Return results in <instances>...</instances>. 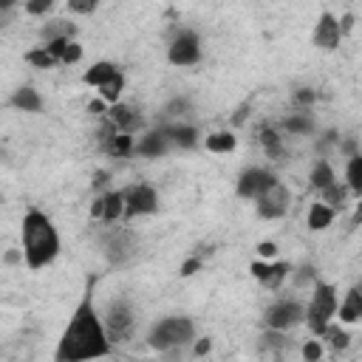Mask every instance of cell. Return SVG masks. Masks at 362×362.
<instances>
[{
	"label": "cell",
	"instance_id": "cell-1",
	"mask_svg": "<svg viewBox=\"0 0 362 362\" xmlns=\"http://www.w3.org/2000/svg\"><path fill=\"white\" fill-rule=\"evenodd\" d=\"M110 351H113V342L107 337L105 320L93 308L90 286H88L85 297L74 308V314H71V320H68V325L57 342L54 362H90V359L107 356Z\"/></svg>",
	"mask_w": 362,
	"mask_h": 362
},
{
	"label": "cell",
	"instance_id": "cell-2",
	"mask_svg": "<svg viewBox=\"0 0 362 362\" xmlns=\"http://www.w3.org/2000/svg\"><path fill=\"white\" fill-rule=\"evenodd\" d=\"M23 260L28 269H42L48 263L57 260L59 255V232L54 226V221L40 212V209H28L23 215Z\"/></svg>",
	"mask_w": 362,
	"mask_h": 362
},
{
	"label": "cell",
	"instance_id": "cell-3",
	"mask_svg": "<svg viewBox=\"0 0 362 362\" xmlns=\"http://www.w3.org/2000/svg\"><path fill=\"white\" fill-rule=\"evenodd\" d=\"M192 337H195V322L189 317H164L150 328L147 342L156 351H173L187 345Z\"/></svg>",
	"mask_w": 362,
	"mask_h": 362
},
{
	"label": "cell",
	"instance_id": "cell-4",
	"mask_svg": "<svg viewBox=\"0 0 362 362\" xmlns=\"http://www.w3.org/2000/svg\"><path fill=\"white\" fill-rule=\"evenodd\" d=\"M339 308V300H337V288L331 283H317L314 286V294H311V303L305 308V322L311 328L314 337H322L334 320Z\"/></svg>",
	"mask_w": 362,
	"mask_h": 362
},
{
	"label": "cell",
	"instance_id": "cell-5",
	"mask_svg": "<svg viewBox=\"0 0 362 362\" xmlns=\"http://www.w3.org/2000/svg\"><path fill=\"white\" fill-rule=\"evenodd\" d=\"M105 328H107L110 342H127L130 339V334H133V311H130V305L124 300H113L107 305Z\"/></svg>",
	"mask_w": 362,
	"mask_h": 362
},
{
	"label": "cell",
	"instance_id": "cell-6",
	"mask_svg": "<svg viewBox=\"0 0 362 362\" xmlns=\"http://www.w3.org/2000/svg\"><path fill=\"white\" fill-rule=\"evenodd\" d=\"M167 59L178 68H187V65H195L201 59V40L195 31H178L175 40L170 42L167 48Z\"/></svg>",
	"mask_w": 362,
	"mask_h": 362
},
{
	"label": "cell",
	"instance_id": "cell-7",
	"mask_svg": "<svg viewBox=\"0 0 362 362\" xmlns=\"http://www.w3.org/2000/svg\"><path fill=\"white\" fill-rule=\"evenodd\" d=\"M156 209H158V195L150 184H136L124 192V218L153 215Z\"/></svg>",
	"mask_w": 362,
	"mask_h": 362
},
{
	"label": "cell",
	"instance_id": "cell-8",
	"mask_svg": "<svg viewBox=\"0 0 362 362\" xmlns=\"http://www.w3.org/2000/svg\"><path fill=\"white\" fill-rule=\"evenodd\" d=\"M274 184H277V178H274L269 170H263V167H249V170H243L240 178H238V195L257 201V198H260L263 192H269Z\"/></svg>",
	"mask_w": 362,
	"mask_h": 362
},
{
	"label": "cell",
	"instance_id": "cell-9",
	"mask_svg": "<svg viewBox=\"0 0 362 362\" xmlns=\"http://www.w3.org/2000/svg\"><path fill=\"white\" fill-rule=\"evenodd\" d=\"M303 320H305V308L297 300H280L266 311V325L272 331H286Z\"/></svg>",
	"mask_w": 362,
	"mask_h": 362
},
{
	"label": "cell",
	"instance_id": "cell-10",
	"mask_svg": "<svg viewBox=\"0 0 362 362\" xmlns=\"http://www.w3.org/2000/svg\"><path fill=\"white\" fill-rule=\"evenodd\" d=\"M288 204H291V195H288V189L277 181L269 192H263V195L257 198V215L266 218V221H277V218H283V215L288 212Z\"/></svg>",
	"mask_w": 362,
	"mask_h": 362
},
{
	"label": "cell",
	"instance_id": "cell-11",
	"mask_svg": "<svg viewBox=\"0 0 362 362\" xmlns=\"http://www.w3.org/2000/svg\"><path fill=\"white\" fill-rule=\"evenodd\" d=\"M339 20L331 14V11H322L320 20H317V28H314V45L322 48V51H334L339 45Z\"/></svg>",
	"mask_w": 362,
	"mask_h": 362
},
{
	"label": "cell",
	"instance_id": "cell-12",
	"mask_svg": "<svg viewBox=\"0 0 362 362\" xmlns=\"http://www.w3.org/2000/svg\"><path fill=\"white\" fill-rule=\"evenodd\" d=\"M288 263H283V260H274V263H260V260H255L252 266H249V272L255 274V280H260L266 288H277L286 277H288Z\"/></svg>",
	"mask_w": 362,
	"mask_h": 362
},
{
	"label": "cell",
	"instance_id": "cell-13",
	"mask_svg": "<svg viewBox=\"0 0 362 362\" xmlns=\"http://www.w3.org/2000/svg\"><path fill=\"white\" fill-rule=\"evenodd\" d=\"M167 136H164V130H150V133H144L139 141H136V153L139 156H144V158H158V156H164L167 153Z\"/></svg>",
	"mask_w": 362,
	"mask_h": 362
},
{
	"label": "cell",
	"instance_id": "cell-14",
	"mask_svg": "<svg viewBox=\"0 0 362 362\" xmlns=\"http://www.w3.org/2000/svg\"><path fill=\"white\" fill-rule=\"evenodd\" d=\"M116 74H119V68H116L113 62L99 59V62H93V65L82 74V82H85V85H93V88H102V85H107Z\"/></svg>",
	"mask_w": 362,
	"mask_h": 362
},
{
	"label": "cell",
	"instance_id": "cell-15",
	"mask_svg": "<svg viewBox=\"0 0 362 362\" xmlns=\"http://www.w3.org/2000/svg\"><path fill=\"white\" fill-rule=\"evenodd\" d=\"M11 107H17V110H23V113H37L40 107H42V99H40V93L34 90V88H28V85H23V88H17L14 93H11Z\"/></svg>",
	"mask_w": 362,
	"mask_h": 362
},
{
	"label": "cell",
	"instance_id": "cell-16",
	"mask_svg": "<svg viewBox=\"0 0 362 362\" xmlns=\"http://www.w3.org/2000/svg\"><path fill=\"white\" fill-rule=\"evenodd\" d=\"M339 320H342L345 325L362 320V291H359V288H351V291L345 294V300L339 303Z\"/></svg>",
	"mask_w": 362,
	"mask_h": 362
},
{
	"label": "cell",
	"instance_id": "cell-17",
	"mask_svg": "<svg viewBox=\"0 0 362 362\" xmlns=\"http://www.w3.org/2000/svg\"><path fill=\"white\" fill-rule=\"evenodd\" d=\"M107 119H110V124L119 127V133H130L133 127H139V116L133 113L130 105H122V102L107 110Z\"/></svg>",
	"mask_w": 362,
	"mask_h": 362
},
{
	"label": "cell",
	"instance_id": "cell-18",
	"mask_svg": "<svg viewBox=\"0 0 362 362\" xmlns=\"http://www.w3.org/2000/svg\"><path fill=\"white\" fill-rule=\"evenodd\" d=\"M164 136H167L170 144L184 147V150H189V147L198 144V130H195L192 124H173V127L164 130Z\"/></svg>",
	"mask_w": 362,
	"mask_h": 362
},
{
	"label": "cell",
	"instance_id": "cell-19",
	"mask_svg": "<svg viewBox=\"0 0 362 362\" xmlns=\"http://www.w3.org/2000/svg\"><path fill=\"white\" fill-rule=\"evenodd\" d=\"M74 34H76V25L68 23V20H51V23H45V25L40 28V37H42L45 42H54V40H74Z\"/></svg>",
	"mask_w": 362,
	"mask_h": 362
},
{
	"label": "cell",
	"instance_id": "cell-20",
	"mask_svg": "<svg viewBox=\"0 0 362 362\" xmlns=\"http://www.w3.org/2000/svg\"><path fill=\"white\" fill-rule=\"evenodd\" d=\"M133 249H136V243H133V238H130L127 232H119L116 238L107 240V257H110L113 263L127 260V257L133 255Z\"/></svg>",
	"mask_w": 362,
	"mask_h": 362
},
{
	"label": "cell",
	"instance_id": "cell-21",
	"mask_svg": "<svg viewBox=\"0 0 362 362\" xmlns=\"http://www.w3.org/2000/svg\"><path fill=\"white\" fill-rule=\"evenodd\" d=\"M308 181H311V187L314 189H320V192H325L331 184H337V175H334V167L325 161V158H320L314 167H311V175H308Z\"/></svg>",
	"mask_w": 362,
	"mask_h": 362
},
{
	"label": "cell",
	"instance_id": "cell-22",
	"mask_svg": "<svg viewBox=\"0 0 362 362\" xmlns=\"http://www.w3.org/2000/svg\"><path fill=\"white\" fill-rule=\"evenodd\" d=\"M124 215V192H105L102 195V221L113 223Z\"/></svg>",
	"mask_w": 362,
	"mask_h": 362
},
{
	"label": "cell",
	"instance_id": "cell-23",
	"mask_svg": "<svg viewBox=\"0 0 362 362\" xmlns=\"http://www.w3.org/2000/svg\"><path fill=\"white\" fill-rule=\"evenodd\" d=\"M204 147H206L209 153H232V150L238 147V139H235L229 130H215V133H209V136L204 139Z\"/></svg>",
	"mask_w": 362,
	"mask_h": 362
},
{
	"label": "cell",
	"instance_id": "cell-24",
	"mask_svg": "<svg viewBox=\"0 0 362 362\" xmlns=\"http://www.w3.org/2000/svg\"><path fill=\"white\" fill-rule=\"evenodd\" d=\"M331 221H334V209L328 206V204H311V209H308V229H314V232H322V229H328L331 226Z\"/></svg>",
	"mask_w": 362,
	"mask_h": 362
},
{
	"label": "cell",
	"instance_id": "cell-25",
	"mask_svg": "<svg viewBox=\"0 0 362 362\" xmlns=\"http://www.w3.org/2000/svg\"><path fill=\"white\" fill-rule=\"evenodd\" d=\"M105 150L113 156V158H122V156H130L136 150V141L130 133H116L110 139H105Z\"/></svg>",
	"mask_w": 362,
	"mask_h": 362
},
{
	"label": "cell",
	"instance_id": "cell-26",
	"mask_svg": "<svg viewBox=\"0 0 362 362\" xmlns=\"http://www.w3.org/2000/svg\"><path fill=\"white\" fill-rule=\"evenodd\" d=\"M122 90H124V76H122V71L107 82V85H102L99 88V99L105 102V105H119V96H122Z\"/></svg>",
	"mask_w": 362,
	"mask_h": 362
},
{
	"label": "cell",
	"instance_id": "cell-27",
	"mask_svg": "<svg viewBox=\"0 0 362 362\" xmlns=\"http://www.w3.org/2000/svg\"><path fill=\"white\" fill-rule=\"evenodd\" d=\"M345 181H348V189H351V192L362 195V156H351V158H348Z\"/></svg>",
	"mask_w": 362,
	"mask_h": 362
},
{
	"label": "cell",
	"instance_id": "cell-28",
	"mask_svg": "<svg viewBox=\"0 0 362 362\" xmlns=\"http://www.w3.org/2000/svg\"><path fill=\"white\" fill-rule=\"evenodd\" d=\"M286 130L294 133V136H305V133L314 130V119L308 113H294V116L286 119Z\"/></svg>",
	"mask_w": 362,
	"mask_h": 362
},
{
	"label": "cell",
	"instance_id": "cell-29",
	"mask_svg": "<svg viewBox=\"0 0 362 362\" xmlns=\"http://www.w3.org/2000/svg\"><path fill=\"white\" fill-rule=\"evenodd\" d=\"M25 62L28 65H34V68H54L57 65V59L40 45V48H31V51H25Z\"/></svg>",
	"mask_w": 362,
	"mask_h": 362
},
{
	"label": "cell",
	"instance_id": "cell-30",
	"mask_svg": "<svg viewBox=\"0 0 362 362\" xmlns=\"http://www.w3.org/2000/svg\"><path fill=\"white\" fill-rule=\"evenodd\" d=\"M260 144H263V150H266L272 158H277V156L283 153V147H280V136H277L274 127H266V130L260 133Z\"/></svg>",
	"mask_w": 362,
	"mask_h": 362
},
{
	"label": "cell",
	"instance_id": "cell-31",
	"mask_svg": "<svg viewBox=\"0 0 362 362\" xmlns=\"http://www.w3.org/2000/svg\"><path fill=\"white\" fill-rule=\"evenodd\" d=\"M322 195H325V201H322V204H328L331 209L345 204V187H339V181H337V184H331V187H328Z\"/></svg>",
	"mask_w": 362,
	"mask_h": 362
},
{
	"label": "cell",
	"instance_id": "cell-32",
	"mask_svg": "<svg viewBox=\"0 0 362 362\" xmlns=\"http://www.w3.org/2000/svg\"><path fill=\"white\" fill-rule=\"evenodd\" d=\"M71 42H74V40H54V42H45L42 48H45L57 62H62V57H65V51H68Z\"/></svg>",
	"mask_w": 362,
	"mask_h": 362
},
{
	"label": "cell",
	"instance_id": "cell-33",
	"mask_svg": "<svg viewBox=\"0 0 362 362\" xmlns=\"http://www.w3.org/2000/svg\"><path fill=\"white\" fill-rule=\"evenodd\" d=\"M303 359H305V362H320V359H322V345H320V339H308V342L303 345Z\"/></svg>",
	"mask_w": 362,
	"mask_h": 362
},
{
	"label": "cell",
	"instance_id": "cell-34",
	"mask_svg": "<svg viewBox=\"0 0 362 362\" xmlns=\"http://www.w3.org/2000/svg\"><path fill=\"white\" fill-rule=\"evenodd\" d=\"M325 334L331 337V345H334V348H348V342H351L348 331H342V328H337V325H328Z\"/></svg>",
	"mask_w": 362,
	"mask_h": 362
},
{
	"label": "cell",
	"instance_id": "cell-35",
	"mask_svg": "<svg viewBox=\"0 0 362 362\" xmlns=\"http://www.w3.org/2000/svg\"><path fill=\"white\" fill-rule=\"evenodd\" d=\"M51 0H28L25 3V14H31V17H42L45 11H51Z\"/></svg>",
	"mask_w": 362,
	"mask_h": 362
},
{
	"label": "cell",
	"instance_id": "cell-36",
	"mask_svg": "<svg viewBox=\"0 0 362 362\" xmlns=\"http://www.w3.org/2000/svg\"><path fill=\"white\" fill-rule=\"evenodd\" d=\"M311 102H317V90H314V88H297V90H294V105L308 107Z\"/></svg>",
	"mask_w": 362,
	"mask_h": 362
},
{
	"label": "cell",
	"instance_id": "cell-37",
	"mask_svg": "<svg viewBox=\"0 0 362 362\" xmlns=\"http://www.w3.org/2000/svg\"><path fill=\"white\" fill-rule=\"evenodd\" d=\"M68 8L76 14H93L96 11V0H68Z\"/></svg>",
	"mask_w": 362,
	"mask_h": 362
},
{
	"label": "cell",
	"instance_id": "cell-38",
	"mask_svg": "<svg viewBox=\"0 0 362 362\" xmlns=\"http://www.w3.org/2000/svg\"><path fill=\"white\" fill-rule=\"evenodd\" d=\"M79 59H82V45H79V42L74 40V42L68 45V51H65L62 62H65V65H74V62H79Z\"/></svg>",
	"mask_w": 362,
	"mask_h": 362
},
{
	"label": "cell",
	"instance_id": "cell-39",
	"mask_svg": "<svg viewBox=\"0 0 362 362\" xmlns=\"http://www.w3.org/2000/svg\"><path fill=\"white\" fill-rule=\"evenodd\" d=\"M187 110H189V102H187V99H175V102L167 105L164 113H167V116H178V113H187Z\"/></svg>",
	"mask_w": 362,
	"mask_h": 362
},
{
	"label": "cell",
	"instance_id": "cell-40",
	"mask_svg": "<svg viewBox=\"0 0 362 362\" xmlns=\"http://www.w3.org/2000/svg\"><path fill=\"white\" fill-rule=\"evenodd\" d=\"M198 269H201V260L198 257H189V260L181 263V277H192Z\"/></svg>",
	"mask_w": 362,
	"mask_h": 362
},
{
	"label": "cell",
	"instance_id": "cell-41",
	"mask_svg": "<svg viewBox=\"0 0 362 362\" xmlns=\"http://www.w3.org/2000/svg\"><path fill=\"white\" fill-rule=\"evenodd\" d=\"M257 255H260V257H274V255H277V243H274V240H263V243L257 246Z\"/></svg>",
	"mask_w": 362,
	"mask_h": 362
},
{
	"label": "cell",
	"instance_id": "cell-42",
	"mask_svg": "<svg viewBox=\"0 0 362 362\" xmlns=\"http://www.w3.org/2000/svg\"><path fill=\"white\" fill-rule=\"evenodd\" d=\"M209 351H212V339H209V337H204V339L195 342V356H204V354H209Z\"/></svg>",
	"mask_w": 362,
	"mask_h": 362
},
{
	"label": "cell",
	"instance_id": "cell-43",
	"mask_svg": "<svg viewBox=\"0 0 362 362\" xmlns=\"http://www.w3.org/2000/svg\"><path fill=\"white\" fill-rule=\"evenodd\" d=\"M90 215L102 221V198H96V201H93V206H90Z\"/></svg>",
	"mask_w": 362,
	"mask_h": 362
},
{
	"label": "cell",
	"instance_id": "cell-44",
	"mask_svg": "<svg viewBox=\"0 0 362 362\" xmlns=\"http://www.w3.org/2000/svg\"><path fill=\"white\" fill-rule=\"evenodd\" d=\"M362 223V204L356 206V212H354V218H351V226H359Z\"/></svg>",
	"mask_w": 362,
	"mask_h": 362
},
{
	"label": "cell",
	"instance_id": "cell-45",
	"mask_svg": "<svg viewBox=\"0 0 362 362\" xmlns=\"http://www.w3.org/2000/svg\"><path fill=\"white\" fill-rule=\"evenodd\" d=\"M102 105H105V102H93L90 110H93V113H102Z\"/></svg>",
	"mask_w": 362,
	"mask_h": 362
}]
</instances>
